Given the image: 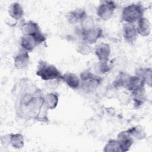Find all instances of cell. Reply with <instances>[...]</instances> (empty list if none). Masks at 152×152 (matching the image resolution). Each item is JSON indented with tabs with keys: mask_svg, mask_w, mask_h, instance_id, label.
Returning a JSON list of instances; mask_svg holds the SVG:
<instances>
[{
	"mask_svg": "<svg viewBox=\"0 0 152 152\" xmlns=\"http://www.w3.org/2000/svg\"><path fill=\"white\" fill-rule=\"evenodd\" d=\"M15 102V110L18 117L46 122L48 121L44 96L40 90L28 81L20 83Z\"/></svg>",
	"mask_w": 152,
	"mask_h": 152,
	"instance_id": "obj_1",
	"label": "cell"
},
{
	"mask_svg": "<svg viewBox=\"0 0 152 152\" xmlns=\"http://www.w3.org/2000/svg\"><path fill=\"white\" fill-rule=\"evenodd\" d=\"M36 74L44 81L60 80L62 75L55 65L45 61L39 62Z\"/></svg>",
	"mask_w": 152,
	"mask_h": 152,
	"instance_id": "obj_2",
	"label": "cell"
},
{
	"mask_svg": "<svg viewBox=\"0 0 152 152\" xmlns=\"http://www.w3.org/2000/svg\"><path fill=\"white\" fill-rule=\"evenodd\" d=\"M145 8L141 4H131L125 7L121 14V18L125 23H131L137 21L144 17Z\"/></svg>",
	"mask_w": 152,
	"mask_h": 152,
	"instance_id": "obj_3",
	"label": "cell"
},
{
	"mask_svg": "<svg viewBox=\"0 0 152 152\" xmlns=\"http://www.w3.org/2000/svg\"><path fill=\"white\" fill-rule=\"evenodd\" d=\"M80 87L84 91L95 90L102 83V78L86 70L80 74Z\"/></svg>",
	"mask_w": 152,
	"mask_h": 152,
	"instance_id": "obj_4",
	"label": "cell"
},
{
	"mask_svg": "<svg viewBox=\"0 0 152 152\" xmlns=\"http://www.w3.org/2000/svg\"><path fill=\"white\" fill-rule=\"evenodd\" d=\"M46 37L41 33L37 34H23L21 37L20 45L22 50L30 52L36 46L46 41Z\"/></svg>",
	"mask_w": 152,
	"mask_h": 152,
	"instance_id": "obj_5",
	"label": "cell"
},
{
	"mask_svg": "<svg viewBox=\"0 0 152 152\" xmlns=\"http://www.w3.org/2000/svg\"><path fill=\"white\" fill-rule=\"evenodd\" d=\"M103 35V30L99 27H92L87 28H81V36L83 42L88 45L96 43Z\"/></svg>",
	"mask_w": 152,
	"mask_h": 152,
	"instance_id": "obj_6",
	"label": "cell"
},
{
	"mask_svg": "<svg viewBox=\"0 0 152 152\" xmlns=\"http://www.w3.org/2000/svg\"><path fill=\"white\" fill-rule=\"evenodd\" d=\"M116 5L114 1H104L102 2L97 8V15L102 20H109L113 15Z\"/></svg>",
	"mask_w": 152,
	"mask_h": 152,
	"instance_id": "obj_7",
	"label": "cell"
},
{
	"mask_svg": "<svg viewBox=\"0 0 152 152\" xmlns=\"http://www.w3.org/2000/svg\"><path fill=\"white\" fill-rule=\"evenodd\" d=\"M116 140L119 143L121 152H125L129 150L134 142V138L128 130L119 133Z\"/></svg>",
	"mask_w": 152,
	"mask_h": 152,
	"instance_id": "obj_8",
	"label": "cell"
},
{
	"mask_svg": "<svg viewBox=\"0 0 152 152\" xmlns=\"http://www.w3.org/2000/svg\"><path fill=\"white\" fill-rule=\"evenodd\" d=\"M122 34L124 39L129 43H134L138 35L136 26L131 23H124L122 27Z\"/></svg>",
	"mask_w": 152,
	"mask_h": 152,
	"instance_id": "obj_9",
	"label": "cell"
},
{
	"mask_svg": "<svg viewBox=\"0 0 152 152\" xmlns=\"http://www.w3.org/2000/svg\"><path fill=\"white\" fill-rule=\"evenodd\" d=\"M94 53L99 61H109L111 53L110 46L108 43H100L96 46Z\"/></svg>",
	"mask_w": 152,
	"mask_h": 152,
	"instance_id": "obj_10",
	"label": "cell"
},
{
	"mask_svg": "<svg viewBox=\"0 0 152 152\" xmlns=\"http://www.w3.org/2000/svg\"><path fill=\"white\" fill-rule=\"evenodd\" d=\"M30 63V56L28 52L22 50L14 59V65L17 69H24L26 68Z\"/></svg>",
	"mask_w": 152,
	"mask_h": 152,
	"instance_id": "obj_11",
	"label": "cell"
},
{
	"mask_svg": "<svg viewBox=\"0 0 152 152\" xmlns=\"http://www.w3.org/2000/svg\"><path fill=\"white\" fill-rule=\"evenodd\" d=\"M87 16L86 11L82 8H78L69 11L66 15V19L69 23L75 24L81 23V21Z\"/></svg>",
	"mask_w": 152,
	"mask_h": 152,
	"instance_id": "obj_12",
	"label": "cell"
},
{
	"mask_svg": "<svg viewBox=\"0 0 152 152\" xmlns=\"http://www.w3.org/2000/svg\"><path fill=\"white\" fill-rule=\"evenodd\" d=\"M61 80L63 81L69 88L76 90L80 86V79L75 74L66 72L62 75Z\"/></svg>",
	"mask_w": 152,
	"mask_h": 152,
	"instance_id": "obj_13",
	"label": "cell"
},
{
	"mask_svg": "<svg viewBox=\"0 0 152 152\" xmlns=\"http://www.w3.org/2000/svg\"><path fill=\"white\" fill-rule=\"evenodd\" d=\"M137 30L138 34L142 37H147L151 33V25L149 20L145 17L140 18L137 21Z\"/></svg>",
	"mask_w": 152,
	"mask_h": 152,
	"instance_id": "obj_14",
	"label": "cell"
},
{
	"mask_svg": "<svg viewBox=\"0 0 152 152\" xmlns=\"http://www.w3.org/2000/svg\"><path fill=\"white\" fill-rule=\"evenodd\" d=\"M145 83L144 80L138 75L129 76L125 88L129 91H132L144 87Z\"/></svg>",
	"mask_w": 152,
	"mask_h": 152,
	"instance_id": "obj_15",
	"label": "cell"
},
{
	"mask_svg": "<svg viewBox=\"0 0 152 152\" xmlns=\"http://www.w3.org/2000/svg\"><path fill=\"white\" fill-rule=\"evenodd\" d=\"M23 34H37L42 33L39 24L33 21L24 23L21 27Z\"/></svg>",
	"mask_w": 152,
	"mask_h": 152,
	"instance_id": "obj_16",
	"label": "cell"
},
{
	"mask_svg": "<svg viewBox=\"0 0 152 152\" xmlns=\"http://www.w3.org/2000/svg\"><path fill=\"white\" fill-rule=\"evenodd\" d=\"M131 93L134 100V106L136 107L142 106L147 100L146 92L144 87L132 91Z\"/></svg>",
	"mask_w": 152,
	"mask_h": 152,
	"instance_id": "obj_17",
	"label": "cell"
},
{
	"mask_svg": "<svg viewBox=\"0 0 152 152\" xmlns=\"http://www.w3.org/2000/svg\"><path fill=\"white\" fill-rule=\"evenodd\" d=\"M9 15L15 20H20L24 14V10L22 5L18 2L12 3L8 10Z\"/></svg>",
	"mask_w": 152,
	"mask_h": 152,
	"instance_id": "obj_18",
	"label": "cell"
},
{
	"mask_svg": "<svg viewBox=\"0 0 152 152\" xmlns=\"http://www.w3.org/2000/svg\"><path fill=\"white\" fill-rule=\"evenodd\" d=\"M9 144L15 149H21L24 147V139L20 133L9 134Z\"/></svg>",
	"mask_w": 152,
	"mask_h": 152,
	"instance_id": "obj_19",
	"label": "cell"
},
{
	"mask_svg": "<svg viewBox=\"0 0 152 152\" xmlns=\"http://www.w3.org/2000/svg\"><path fill=\"white\" fill-rule=\"evenodd\" d=\"M59 97L56 93H50L44 96V104L48 109H55L58 106Z\"/></svg>",
	"mask_w": 152,
	"mask_h": 152,
	"instance_id": "obj_20",
	"label": "cell"
},
{
	"mask_svg": "<svg viewBox=\"0 0 152 152\" xmlns=\"http://www.w3.org/2000/svg\"><path fill=\"white\" fill-rule=\"evenodd\" d=\"M151 72L152 70L150 68H139L135 71V75L142 78L145 84L150 87L151 86Z\"/></svg>",
	"mask_w": 152,
	"mask_h": 152,
	"instance_id": "obj_21",
	"label": "cell"
},
{
	"mask_svg": "<svg viewBox=\"0 0 152 152\" xmlns=\"http://www.w3.org/2000/svg\"><path fill=\"white\" fill-rule=\"evenodd\" d=\"M127 130L133 138H135L138 140H143L147 136V134L144 129L143 128L142 126L140 125H137V126H133Z\"/></svg>",
	"mask_w": 152,
	"mask_h": 152,
	"instance_id": "obj_22",
	"label": "cell"
},
{
	"mask_svg": "<svg viewBox=\"0 0 152 152\" xmlns=\"http://www.w3.org/2000/svg\"><path fill=\"white\" fill-rule=\"evenodd\" d=\"M129 76H130L129 75L124 72H119L113 81V86L115 88H120V87L125 88Z\"/></svg>",
	"mask_w": 152,
	"mask_h": 152,
	"instance_id": "obj_23",
	"label": "cell"
},
{
	"mask_svg": "<svg viewBox=\"0 0 152 152\" xmlns=\"http://www.w3.org/2000/svg\"><path fill=\"white\" fill-rule=\"evenodd\" d=\"M103 151L105 152H121L120 147L118 141L116 140H109L104 147Z\"/></svg>",
	"mask_w": 152,
	"mask_h": 152,
	"instance_id": "obj_24",
	"label": "cell"
},
{
	"mask_svg": "<svg viewBox=\"0 0 152 152\" xmlns=\"http://www.w3.org/2000/svg\"><path fill=\"white\" fill-rule=\"evenodd\" d=\"M108 61H99L96 66L97 70L100 74H105L111 69L112 66L108 64Z\"/></svg>",
	"mask_w": 152,
	"mask_h": 152,
	"instance_id": "obj_25",
	"label": "cell"
},
{
	"mask_svg": "<svg viewBox=\"0 0 152 152\" xmlns=\"http://www.w3.org/2000/svg\"><path fill=\"white\" fill-rule=\"evenodd\" d=\"M77 50L79 53L83 55H87L91 52L92 50L89 45L81 42L78 45Z\"/></svg>",
	"mask_w": 152,
	"mask_h": 152,
	"instance_id": "obj_26",
	"label": "cell"
}]
</instances>
